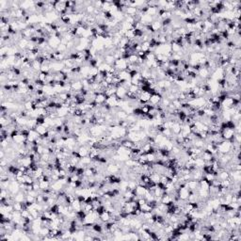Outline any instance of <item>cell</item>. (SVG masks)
<instances>
[{
  "instance_id": "obj_10",
  "label": "cell",
  "mask_w": 241,
  "mask_h": 241,
  "mask_svg": "<svg viewBox=\"0 0 241 241\" xmlns=\"http://www.w3.org/2000/svg\"><path fill=\"white\" fill-rule=\"evenodd\" d=\"M186 186L189 190H193V191H197L198 188H199V181L195 180V179H191L188 182H186Z\"/></svg>"
},
{
  "instance_id": "obj_32",
  "label": "cell",
  "mask_w": 241,
  "mask_h": 241,
  "mask_svg": "<svg viewBox=\"0 0 241 241\" xmlns=\"http://www.w3.org/2000/svg\"><path fill=\"white\" fill-rule=\"evenodd\" d=\"M49 73H44V72H40L39 73V75H38V79L43 81L44 83H46V78H47V75ZM47 85V84H46Z\"/></svg>"
},
{
  "instance_id": "obj_3",
  "label": "cell",
  "mask_w": 241,
  "mask_h": 241,
  "mask_svg": "<svg viewBox=\"0 0 241 241\" xmlns=\"http://www.w3.org/2000/svg\"><path fill=\"white\" fill-rule=\"evenodd\" d=\"M151 94L149 92H141L140 96H138V104L140 106L142 105H145V104H148L149 101H150V98H151Z\"/></svg>"
},
{
  "instance_id": "obj_28",
  "label": "cell",
  "mask_w": 241,
  "mask_h": 241,
  "mask_svg": "<svg viewBox=\"0 0 241 241\" xmlns=\"http://www.w3.org/2000/svg\"><path fill=\"white\" fill-rule=\"evenodd\" d=\"M98 74H99V69H98V67H90L88 76H90V77H95V76L97 75ZM88 76H87V77H88Z\"/></svg>"
},
{
  "instance_id": "obj_5",
  "label": "cell",
  "mask_w": 241,
  "mask_h": 241,
  "mask_svg": "<svg viewBox=\"0 0 241 241\" xmlns=\"http://www.w3.org/2000/svg\"><path fill=\"white\" fill-rule=\"evenodd\" d=\"M60 44H61V39L57 37V36H51L49 40H48V45L52 47L54 50H57V48Z\"/></svg>"
},
{
  "instance_id": "obj_14",
  "label": "cell",
  "mask_w": 241,
  "mask_h": 241,
  "mask_svg": "<svg viewBox=\"0 0 241 241\" xmlns=\"http://www.w3.org/2000/svg\"><path fill=\"white\" fill-rule=\"evenodd\" d=\"M99 219L104 222V223H106V222L107 221H110L111 220V214L108 212V211L105 210L104 212H102L100 215H99Z\"/></svg>"
},
{
  "instance_id": "obj_15",
  "label": "cell",
  "mask_w": 241,
  "mask_h": 241,
  "mask_svg": "<svg viewBox=\"0 0 241 241\" xmlns=\"http://www.w3.org/2000/svg\"><path fill=\"white\" fill-rule=\"evenodd\" d=\"M13 138V141L16 144H18V145H22V144L25 142L27 140V138L26 137H24L22 134H18L16 136H14L13 138Z\"/></svg>"
},
{
  "instance_id": "obj_19",
  "label": "cell",
  "mask_w": 241,
  "mask_h": 241,
  "mask_svg": "<svg viewBox=\"0 0 241 241\" xmlns=\"http://www.w3.org/2000/svg\"><path fill=\"white\" fill-rule=\"evenodd\" d=\"M150 179L152 182L155 183V184H158L160 182V178H161V174L158 173V172H152L150 173Z\"/></svg>"
},
{
  "instance_id": "obj_31",
  "label": "cell",
  "mask_w": 241,
  "mask_h": 241,
  "mask_svg": "<svg viewBox=\"0 0 241 241\" xmlns=\"http://www.w3.org/2000/svg\"><path fill=\"white\" fill-rule=\"evenodd\" d=\"M57 51L59 52V53H64L66 54L68 52V48H67V45L66 44H60L58 45V47L57 48Z\"/></svg>"
},
{
  "instance_id": "obj_12",
  "label": "cell",
  "mask_w": 241,
  "mask_h": 241,
  "mask_svg": "<svg viewBox=\"0 0 241 241\" xmlns=\"http://www.w3.org/2000/svg\"><path fill=\"white\" fill-rule=\"evenodd\" d=\"M120 145L123 146V147H125V148H127V149H129V150H131L132 148L134 147L135 142H133L132 140H130L129 138H122V140H120Z\"/></svg>"
},
{
  "instance_id": "obj_1",
  "label": "cell",
  "mask_w": 241,
  "mask_h": 241,
  "mask_svg": "<svg viewBox=\"0 0 241 241\" xmlns=\"http://www.w3.org/2000/svg\"><path fill=\"white\" fill-rule=\"evenodd\" d=\"M232 149H233L232 143L229 140H223L218 145V153L221 155L230 154L232 152Z\"/></svg>"
},
{
  "instance_id": "obj_17",
  "label": "cell",
  "mask_w": 241,
  "mask_h": 241,
  "mask_svg": "<svg viewBox=\"0 0 241 241\" xmlns=\"http://www.w3.org/2000/svg\"><path fill=\"white\" fill-rule=\"evenodd\" d=\"M217 178H218L219 180H220V181L229 179V178H230V173H229V172L226 171V170H221V171L219 172Z\"/></svg>"
},
{
  "instance_id": "obj_26",
  "label": "cell",
  "mask_w": 241,
  "mask_h": 241,
  "mask_svg": "<svg viewBox=\"0 0 241 241\" xmlns=\"http://www.w3.org/2000/svg\"><path fill=\"white\" fill-rule=\"evenodd\" d=\"M39 185H40V189L41 191L51 188V182H49V181H40Z\"/></svg>"
},
{
  "instance_id": "obj_30",
  "label": "cell",
  "mask_w": 241,
  "mask_h": 241,
  "mask_svg": "<svg viewBox=\"0 0 241 241\" xmlns=\"http://www.w3.org/2000/svg\"><path fill=\"white\" fill-rule=\"evenodd\" d=\"M95 10V7L93 6V3L92 5H89L85 7V13L86 14H93Z\"/></svg>"
},
{
  "instance_id": "obj_2",
  "label": "cell",
  "mask_w": 241,
  "mask_h": 241,
  "mask_svg": "<svg viewBox=\"0 0 241 241\" xmlns=\"http://www.w3.org/2000/svg\"><path fill=\"white\" fill-rule=\"evenodd\" d=\"M234 134H236V132L233 128H225L220 132V135L224 140H230L231 138H234Z\"/></svg>"
},
{
  "instance_id": "obj_20",
  "label": "cell",
  "mask_w": 241,
  "mask_h": 241,
  "mask_svg": "<svg viewBox=\"0 0 241 241\" xmlns=\"http://www.w3.org/2000/svg\"><path fill=\"white\" fill-rule=\"evenodd\" d=\"M128 115H129V114H128L127 112H125L123 109H122V108H120V109H119V110L116 112V114H115L116 118L119 119V120H126V118H127Z\"/></svg>"
},
{
  "instance_id": "obj_25",
  "label": "cell",
  "mask_w": 241,
  "mask_h": 241,
  "mask_svg": "<svg viewBox=\"0 0 241 241\" xmlns=\"http://www.w3.org/2000/svg\"><path fill=\"white\" fill-rule=\"evenodd\" d=\"M72 206H73V209H74V211H75V212H78V211L82 210V203L77 200V198L73 202V203H72Z\"/></svg>"
},
{
  "instance_id": "obj_23",
  "label": "cell",
  "mask_w": 241,
  "mask_h": 241,
  "mask_svg": "<svg viewBox=\"0 0 241 241\" xmlns=\"http://www.w3.org/2000/svg\"><path fill=\"white\" fill-rule=\"evenodd\" d=\"M138 59H140V58H138V56L137 55V54H130L128 58H127V62L131 63V64H134V65H137L138 62Z\"/></svg>"
},
{
  "instance_id": "obj_7",
  "label": "cell",
  "mask_w": 241,
  "mask_h": 241,
  "mask_svg": "<svg viewBox=\"0 0 241 241\" xmlns=\"http://www.w3.org/2000/svg\"><path fill=\"white\" fill-rule=\"evenodd\" d=\"M162 98H163V96H162L160 93H154V94L151 95L149 104L152 105V106H157L160 104Z\"/></svg>"
},
{
  "instance_id": "obj_4",
  "label": "cell",
  "mask_w": 241,
  "mask_h": 241,
  "mask_svg": "<svg viewBox=\"0 0 241 241\" xmlns=\"http://www.w3.org/2000/svg\"><path fill=\"white\" fill-rule=\"evenodd\" d=\"M178 191V196L181 201H188L189 196V189L186 188V186L184 188H181L177 189Z\"/></svg>"
},
{
  "instance_id": "obj_22",
  "label": "cell",
  "mask_w": 241,
  "mask_h": 241,
  "mask_svg": "<svg viewBox=\"0 0 241 241\" xmlns=\"http://www.w3.org/2000/svg\"><path fill=\"white\" fill-rule=\"evenodd\" d=\"M115 58L112 55V54H105L104 56V62L109 65H113L114 61H115Z\"/></svg>"
},
{
  "instance_id": "obj_29",
  "label": "cell",
  "mask_w": 241,
  "mask_h": 241,
  "mask_svg": "<svg viewBox=\"0 0 241 241\" xmlns=\"http://www.w3.org/2000/svg\"><path fill=\"white\" fill-rule=\"evenodd\" d=\"M140 210H141V212H142V213H144V212H152V211H153V208L151 207V206H150V204H149L148 203H144L143 206H140Z\"/></svg>"
},
{
  "instance_id": "obj_18",
  "label": "cell",
  "mask_w": 241,
  "mask_h": 241,
  "mask_svg": "<svg viewBox=\"0 0 241 241\" xmlns=\"http://www.w3.org/2000/svg\"><path fill=\"white\" fill-rule=\"evenodd\" d=\"M26 196H27V194L25 193V192L20 190L17 194L14 195V201L15 202H19V203L26 202Z\"/></svg>"
},
{
  "instance_id": "obj_8",
  "label": "cell",
  "mask_w": 241,
  "mask_h": 241,
  "mask_svg": "<svg viewBox=\"0 0 241 241\" xmlns=\"http://www.w3.org/2000/svg\"><path fill=\"white\" fill-rule=\"evenodd\" d=\"M127 88H125L123 86H120L117 89V92H116V97L120 100L122 101L123 99L126 98V93H127Z\"/></svg>"
},
{
  "instance_id": "obj_11",
  "label": "cell",
  "mask_w": 241,
  "mask_h": 241,
  "mask_svg": "<svg viewBox=\"0 0 241 241\" xmlns=\"http://www.w3.org/2000/svg\"><path fill=\"white\" fill-rule=\"evenodd\" d=\"M147 190H148V189L146 188V186H141V185H138V186H137V188L134 189L136 195H137L138 198H140V197H144V195H145V193L147 192Z\"/></svg>"
},
{
  "instance_id": "obj_13",
  "label": "cell",
  "mask_w": 241,
  "mask_h": 241,
  "mask_svg": "<svg viewBox=\"0 0 241 241\" xmlns=\"http://www.w3.org/2000/svg\"><path fill=\"white\" fill-rule=\"evenodd\" d=\"M28 44H29V40L23 38V39H21L19 41H18L17 46L19 47V49H20L21 51H26V50H27V48Z\"/></svg>"
},
{
  "instance_id": "obj_6",
  "label": "cell",
  "mask_w": 241,
  "mask_h": 241,
  "mask_svg": "<svg viewBox=\"0 0 241 241\" xmlns=\"http://www.w3.org/2000/svg\"><path fill=\"white\" fill-rule=\"evenodd\" d=\"M107 100V97L105 95V93L100 92V93H95V98H94V102L98 106H103L106 104V102Z\"/></svg>"
},
{
  "instance_id": "obj_21",
  "label": "cell",
  "mask_w": 241,
  "mask_h": 241,
  "mask_svg": "<svg viewBox=\"0 0 241 241\" xmlns=\"http://www.w3.org/2000/svg\"><path fill=\"white\" fill-rule=\"evenodd\" d=\"M48 128L46 125H44V124H41V125H37L36 126V128H35V130H36V132H37V133L40 135V136H43L44 134H45L46 132L48 131Z\"/></svg>"
},
{
  "instance_id": "obj_27",
  "label": "cell",
  "mask_w": 241,
  "mask_h": 241,
  "mask_svg": "<svg viewBox=\"0 0 241 241\" xmlns=\"http://www.w3.org/2000/svg\"><path fill=\"white\" fill-rule=\"evenodd\" d=\"M31 69L34 70L35 72H38V73H40L41 69V64L39 63L37 60H34V61L31 62Z\"/></svg>"
},
{
  "instance_id": "obj_24",
  "label": "cell",
  "mask_w": 241,
  "mask_h": 241,
  "mask_svg": "<svg viewBox=\"0 0 241 241\" xmlns=\"http://www.w3.org/2000/svg\"><path fill=\"white\" fill-rule=\"evenodd\" d=\"M50 232H51V229L48 227V226H41V230H40V234L41 237H48L50 234Z\"/></svg>"
},
{
  "instance_id": "obj_16",
  "label": "cell",
  "mask_w": 241,
  "mask_h": 241,
  "mask_svg": "<svg viewBox=\"0 0 241 241\" xmlns=\"http://www.w3.org/2000/svg\"><path fill=\"white\" fill-rule=\"evenodd\" d=\"M151 27H152L153 31L155 32H159L161 28H162V24L160 20H155L152 24H151Z\"/></svg>"
},
{
  "instance_id": "obj_9",
  "label": "cell",
  "mask_w": 241,
  "mask_h": 241,
  "mask_svg": "<svg viewBox=\"0 0 241 241\" xmlns=\"http://www.w3.org/2000/svg\"><path fill=\"white\" fill-rule=\"evenodd\" d=\"M211 75V72L208 68H206V67H202L200 70L198 72V76L201 77L202 79L206 80L207 78H209Z\"/></svg>"
}]
</instances>
